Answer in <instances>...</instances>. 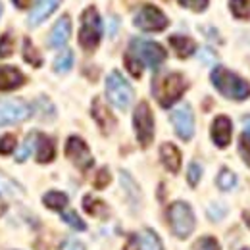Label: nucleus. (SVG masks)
Wrapping results in <instances>:
<instances>
[{"instance_id":"1","label":"nucleus","mask_w":250,"mask_h":250,"mask_svg":"<svg viewBox=\"0 0 250 250\" xmlns=\"http://www.w3.org/2000/svg\"><path fill=\"white\" fill-rule=\"evenodd\" d=\"M212 85L218 89L219 94H223L229 100H247L250 96V83L247 79H243L241 75H237L235 71L227 69V67H214L210 73Z\"/></svg>"},{"instance_id":"2","label":"nucleus","mask_w":250,"mask_h":250,"mask_svg":"<svg viewBox=\"0 0 250 250\" xmlns=\"http://www.w3.org/2000/svg\"><path fill=\"white\" fill-rule=\"evenodd\" d=\"M185 91H187V79L181 73H175V71L154 79V85H152L154 98L162 108H169L171 104H175L183 96Z\"/></svg>"},{"instance_id":"3","label":"nucleus","mask_w":250,"mask_h":250,"mask_svg":"<svg viewBox=\"0 0 250 250\" xmlns=\"http://www.w3.org/2000/svg\"><path fill=\"white\" fill-rule=\"evenodd\" d=\"M102 37V20L94 6H89L81 14V29H79V44L83 50L94 52L100 44Z\"/></svg>"},{"instance_id":"4","label":"nucleus","mask_w":250,"mask_h":250,"mask_svg":"<svg viewBox=\"0 0 250 250\" xmlns=\"http://www.w3.org/2000/svg\"><path fill=\"white\" fill-rule=\"evenodd\" d=\"M127 54H131L143 67L148 65L150 69H158L166 60L164 46H160L158 42H152V41H143V39H133L129 42Z\"/></svg>"},{"instance_id":"5","label":"nucleus","mask_w":250,"mask_h":250,"mask_svg":"<svg viewBox=\"0 0 250 250\" xmlns=\"http://www.w3.org/2000/svg\"><path fill=\"white\" fill-rule=\"evenodd\" d=\"M167 221L177 239H187L194 229V214L187 202L177 200L167 208Z\"/></svg>"},{"instance_id":"6","label":"nucleus","mask_w":250,"mask_h":250,"mask_svg":"<svg viewBox=\"0 0 250 250\" xmlns=\"http://www.w3.org/2000/svg\"><path fill=\"white\" fill-rule=\"evenodd\" d=\"M106 96L116 108H120V110L129 108V104L133 100V89L120 71H112L106 77Z\"/></svg>"},{"instance_id":"7","label":"nucleus","mask_w":250,"mask_h":250,"mask_svg":"<svg viewBox=\"0 0 250 250\" xmlns=\"http://www.w3.org/2000/svg\"><path fill=\"white\" fill-rule=\"evenodd\" d=\"M133 127L137 141L143 148H146L154 139V116L146 102H139L133 112Z\"/></svg>"},{"instance_id":"8","label":"nucleus","mask_w":250,"mask_h":250,"mask_svg":"<svg viewBox=\"0 0 250 250\" xmlns=\"http://www.w3.org/2000/svg\"><path fill=\"white\" fill-rule=\"evenodd\" d=\"M133 23H135V27H139L141 31H146V33L164 31V29L169 25L166 14H164L160 8L152 6V4L141 6V8L137 10L135 18H133Z\"/></svg>"},{"instance_id":"9","label":"nucleus","mask_w":250,"mask_h":250,"mask_svg":"<svg viewBox=\"0 0 250 250\" xmlns=\"http://www.w3.org/2000/svg\"><path fill=\"white\" fill-rule=\"evenodd\" d=\"M31 116V106L20 98L0 100V127L20 124Z\"/></svg>"},{"instance_id":"10","label":"nucleus","mask_w":250,"mask_h":250,"mask_svg":"<svg viewBox=\"0 0 250 250\" xmlns=\"http://www.w3.org/2000/svg\"><path fill=\"white\" fill-rule=\"evenodd\" d=\"M65 156L67 160L79 167L81 171H87L91 166H93V156H91V150L87 146V143L81 139V137H69L65 141Z\"/></svg>"},{"instance_id":"11","label":"nucleus","mask_w":250,"mask_h":250,"mask_svg":"<svg viewBox=\"0 0 250 250\" xmlns=\"http://www.w3.org/2000/svg\"><path fill=\"white\" fill-rule=\"evenodd\" d=\"M171 124L181 141H190L194 133V116L188 104H181L171 112Z\"/></svg>"},{"instance_id":"12","label":"nucleus","mask_w":250,"mask_h":250,"mask_svg":"<svg viewBox=\"0 0 250 250\" xmlns=\"http://www.w3.org/2000/svg\"><path fill=\"white\" fill-rule=\"evenodd\" d=\"M91 112H93V118L94 122L98 124L100 127V131L104 133V135H108V133H112V129L116 127V118L112 116V112H110V108L102 102V98H94L93 100V108H91Z\"/></svg>"},{"instance_id":"13","label":"nucleus","mask_w":250,"mask_h":250,"mask_svg":"<svg viewBox=\"0 0 250 250\" xmlns=\"http://www.w3.org/2000/svg\"><path fill=\"white\" fill-rule=\"evenodd\" d=\"M231 133H233V124L227 116H218L212 124V141L218 148H225L231 143Z\"/></svg>"},{"instance_id":"14","label":"nucleus","mask_w":250,"mask_h":250,"mask_svg":"<svg viewBox=\"0 0 250 250\" xmlns=\"http://www.w3.org/2000/svg\"><path fill=\"white\" fill-rule=\"evenodd\" d=\"M69 33H71L69 16H62V18L54 23V27H52V31H50L48 46H52V48H62L63 44L67 42V39H69Z\"/></svg>"},{"instance_id":"15","label":"nucleus","mask_w":250,"mask_h":250,"mask_svg":"<svg viewBox=\"0 0 250 250\" xmlns=\"http://www.w3.org/2000/svg\"><path fill=\"white\" fill-rule=\"evenodd\" d=\"M25 81L23 73L14 65H0V91H14Z\"/></svg>"},{"instance_id":"16","label":"nucleus","mask_w":250,"mask_h":250,"mask_svg":"<svg viewBox=\"0 0 250 250\" xmlns=\"http://www.w3.org/2000/svg\"><path fill=\"white\" fill-rule=\"evenodd\" d=\"M62 0H39L35 6H33L31 14H29V25L37 27L39 23H42L48 16H52V12L60 6Z\"/></svg>"},{"instance_id":"17","label":"nucleus","mask_w":250,"mask_h":250,"mask_svg":"<svg viewBox=\"0 0 250 250\" xmlns=\"http://www.w3.org/2000/svg\"><path fill=\"white\" fill-rule=\"evenodd\" d=\"M35 154L39 164H48L56 156V148H54V141L48 135L37 133V145H35Z\"/></svg>"},{"instance_id":"18","label":"nucleus","mask_w":250,"mask_h":250,"mask_svg":"<svg viewBox=\"0 0 250 250\" xmlns=\"http://www.w3.org/2000/svg\"><path fill=\"white\" fill-rule=\"evenodd\" d=\"M160 158H162V164L166 166L167 171L171 173H177L179 167H181V152L175 145L171 143H164L160 146Z\"/></svg>"},{"instance_id":"19","label":"nucleus","mask_w":250,"mask_h":250,"mask_svg":"<svg viewBox=\"0 0 250 250\" xmlns=\"http://www.w3.org/2000/svg\"><path fill=\"white\" fill-rule=\"evenodd\" d=\"M133 241L137 243L139 250H164L160 237H158L154 231H150V229L139 231V233L133 237Z\"/></svg>"},{"instance_id":"20","label":"nucleus","mask_w":250,"mask_h":250,"mask_svg":"<svg viewBox=\"0 0 250 250\" xmlns=\"http://www.w3.org/2000/svg\"><path fill=\"white\" fill-rule=\"evenodd\" d=\"M169 44H171V48L177 52L179 58H188V56L194 54V50H196L194 41L185 37V35H171V37H169Z\"/></svg>"},{"instance_id":"21","label":"nucleus","mask_w":250,"mask_h":250,"mask_svg":"<svg viewBox=\"0 0 250 250\" xmlns=\"http://www.w3.org/2000/svg\"><path fill=\"white\" fill-rule=\"evenodd\" d=\"M83 208H85V212H87L89 216H93V218L106 219L110 216L106 202H102L100 198H96L93 194H87V196L83 198Z\"/></svg>"},{"instance_id":"22","label":"nucleus","mask_w":250,"mask_h":250,"mask_svg":"<svg viewBox=\"0 0 250 250\" xmlns=\"http://www.w3.org/2000/svg\"><path fill=\"white\" fill-rule=\"evenodd\" d=\"M42 202H44L46 208L56 210V212H62L63 208L67 206V196L63 192H60V190H50V192H46L42 196Z\"/></svg>"},{"instance_id":"23","label":"nucleus","mask_w":250,"mask_h":250,"mask_svg":"<svg viewBox=\"0 0 250 250\" xmlns=\"http://www.w3.org/2000/svg\"><path fill=\"white\" fill-rule=\"evenodd\" d=\"M229 10L237 20H250V0H229Z\"/></svg>"},{"instance_id":"24","label":"nucleus","mask_w":250,"mask_h":250,"mask_svg":"<svg viewBox=\"0 0 250 250\" xmlns=\"http://www.w3.org/2000/svg\"><path fill=\"white\" fill-rule=\"evenodd\" d=\"M23 60L27 63H31L33 67H41L42 65V58H41L39 50L33 46L31 39H25L23 41Z\"/></svg>"},{"instance_id":"25","label":"nucleus","mask_w":250,"mask_h":250,"mask_svg":"<svg viewBox=\"0 0 250 250\" xmlns=\"http://www.w3.org/2000/svg\"><path fill=\"white\" fill-rule=\"evenodd\" d=\"M20 194H21L20 185L10 177H6L4 173H0V196H20Z\"/></svg>"},{"instance_id":"26","label":"nucleus","mask_w":250,"mask_h":250,"mask_svg":"<svg viewBox=\"0 0 250 250\" xmlns=\"http://www.w3.org/2000/svg\"><path fill=\"white\" fill-rule=\"evenodd\" d=\"M218 187L221 190H231V188L237 187V175L231 171V169H227V167H223L221 171H219L218 175Z\"/></svg>"},{"instance_id":"27","label":"nucleus","mask_w":250,"mask_h":250,"mask_svg":"<svg viewBox=\"0 0 250 250\" xmlns=\"http://www.w3.org/2000/svg\"><path fill=\"white\" fill-rule=\"evenodd\" d=\"M71 65H73V52L71 50H63V52H60L56 56V60H54V71L65 73V71L71 69Z\"/></svg>"},{"instance_id":"28","label":"nucleus","mask_w":250,"mask_h":250,"mask_svg":"<svg viewBox=\"0 0 250 250\" xmlns=\"http://www.w3.org/2000/svg\"><path fill=\"white\" fill-rule=\"evenodd\" d=\"M120 175H122V185H124V188L129 192V196L133 198V202H137V204H139V200H141V190H139V187H137V183L129 177V173H127V171H122Z\"/></svg>"},{"instance_id":"29","label":"nucleus","mask_w":250,"mask_h":250,"mask_svg":"<svg viewBox=\"0 0 250 250\" xmlns=\"http://www.w3.org/2000/svg\"><path fill=\"white\" fill-rule=\"evenodd\" d=\"M35 145H37V133H29L27 135V139L23 141V146H21V150L16 154V162H25L27 160V156L31 154V150L35 148Z\"/></svg>"},{"instance_id":"30","label":"nucleus","mask_w":250,"mask_h":250,"mask_svg":"<svg viewBox=\"0 0 250 250\" xmlns=\"http://www.w3.org/2000/svg\"><path fill=\"white\" fill-rule=\"evenodd\" d=\"M62 219L69 225V227H73L75 231H85L87 229V225H85V221L77 216V212H73V210H67V212H63L62 214Z\"/></svg>"},{"instance_id":"31","label":"nucleus","mask_w":250,"mask_h":250,"mask_svg":"<svg viewBox=\"0 0 250 250\" xmlns=\"http://www.w3.org/2000/svg\"><path fill=\"white\" fill-rule=\"evenodd\" d=\"M239 154L250 167V133H247V131L239 137Z\"/></svg>"},{"instance_id":"32","label":"nucleus","mask_w":250,"mask_h":250,"mask_svg":"<svg viewBox=\"0 0 250 250\" xmlns=\"http://www.w3.org/2000/svg\"><path fill=\"white\" fill-rule=\"evenodd\" d=\"M200 177H202V166H200L198 162H190L188 171H187L188 185H190V187H196L198 181H200Z\"/></svg>"},{"instance_id":"33","label":"nucleus","mask_w":250,"mask_h":250,"mask_svg":"<svg viewBox=\"0 0 250 250\" xmlns=\"http://www.w3.org/2000/svg\"><path fill=\"white\" fill-rule=\"evenodd\" d=\"M12 52H14V41H12V35L4 33V35L0 37V58H8V56H12Z\"/></svg>"},{"instance_id":"34","label":"nucleus","mask_w":250,"mask_h":250,"mask_svg":"<svg viewBox=\"0 0 250 250\" xmlns=\"http://www.w3.org/2000/svg\"><path fill=\"white\" fill-rule=\"evenodd\" d=\"M16 135H12V133H8V135H4V137H0V154L4 156V154H10L14 148H16Z\"/></svg>"},{"instance_id":"35","label":"nucleus","mask_w":250,"mask_h":250,"mask_svg":"<svg viewBox=\"0 0 250 250\" xmlns=\"http://www.w3.org/2000/svg\"><path fill=\"white\" fill-rule=\"evenodd\" d=\"M192 250H219V243L214 237H202L196 241Z\"/></svg>"},{"instance_id":"36","label":"nucleus","mask_w":250,"mask_h":250,"mask_svg":"<svg viewBox=\"0 0 250 250\" xmlns=\"http://www.w3.org/2000/svg\"><path fill=\"white\" fill-rule=\"evenodd\" d=\"M183 8H188V10H192V12H204L206 8H208V2L210 0H177Z\"/></svg>"},{"instance_id":"37","label":"nucleus","mask_w":250,"mask_h":250,"mask_svg":"<svg viewBox=\"0 0 250 250\" xmlns=\"http://www.w3.org/2000/svg\"><path fill=\"white\" fill-rule=\"evenodd\" d=\"M125 65H127V69H129V73H131L133 77H137V79H139V77L143 75V65L137 62L131 54H125Z\"/></svg>"},{"instance_id":"38","label":"nucleus","mask_w":250,"mask_h":250,"mask_svg":"<svg viewBox=\"0 0 250 250\" xmlns=\"http://www.w3.org/2000/svg\"><path fill=\"white\" fill-rule=\"evenodd\" d=\"M110 171L106 169V167H102V169H98V173H96V177H94V181H93V185L96 188H104V187H108L110 185Z\"/></svg>"},{"instance_id":"39","label":"nucleus","mask_w":250,"mask_h":250,"mask_svg":"<svg viewBox=\"0 0 250 250\" xmlns=\"http://www.w3.org/2000/svg\"><path fill=\"white\" fill-rule=\"evenodd\" d=\"M60 250H85V247L79 243V241H75V239H67V241H63Z\"/></svg>"},{"instance_id":"40","label":"nucleus","mask_w":250,"mask_h":250,"mask_svg":"<svg viewBox=\"0 0 250 250\" xmlns=\"http://www.w3.org/2000/svg\"><path fill=\"white\" fill-rule=\"evenodd\" d=\"M14 4H16V8H27V6H31V0H14Z\"/></svg>"},{"instance_id":"41","label":"nucleus","mask_w":250,"mask_h":250,"mask_svg":"<svg viewBox=\"0 0 250 250\" xmlns=\"http://www.w3.org/2000/svg\"><path fill=\"white\" fill-rule=\"evenodd\" d=\"M124 250H139V247H137V243H135V241L131 239V241H129V243L125 245V249H124Z\"/></svg>"},{"instance_id":"42","label":"nucleus","mask_w":250,"mask_h":250,"mask_svg":"<svg viewBox=\"0 0 250 250\" xmlns=\"http://www.w3.org/2000/svg\"><path fill=\"white\" fill-rule=\"evenodd\" d=\"M243 125H245V131L250 133V116H247V118L243 120Z\"/></svg>"},{"instance_id":"43","label":"nucleus","mask_w":250,"mask_h":250,"mask_svg":"<svg viewBox=\"0 0 250 250\" xmlns=\"http://www.w3.org/2000/svg\"><path fill=\"white\" fill-rule=\"evenodd\" d=\"M243 219L247 221V225L250 227V212H245V214H243Z\"/></svg>"},{"instance_id":"44","label":"nucleus","mask_w":250,"mask_h":250,"mask_svg":"<svg viewBox=\"0 0 250 250\" xmlns=\"http://www.w3.org/2000/svg\"><path fill=\"white\" fill-rule=\"evenodd\" d=\"M4 212H6V204H4V200L0 198V216H2Z\"/></svg>"},{"instance_id":"45","label":"nucleus","mask_w":250,"mask_h":250,"mask_svg":"<svg viewBox=\"0 0 250 250\" xmlns=\"http://www.w3.org/2000/svg\"><path fill=\"white\" fill-rule=\"evenodd\" d=\"M0 14H2V4H0Z\"/></svg>"},{"instance_id":"46","label":"nucleus","mask_w":250,"mask_h":250,"mask_svg":"<svg viewBox=\"0 0 250 250\" xmlns=\"http://www.w3.org/2000/svg\"><path fill=\"white\" fill-rule=\"evenodd\" d=\"M245 250H250V249H245Z\"/></svg>"}]
</instances>
